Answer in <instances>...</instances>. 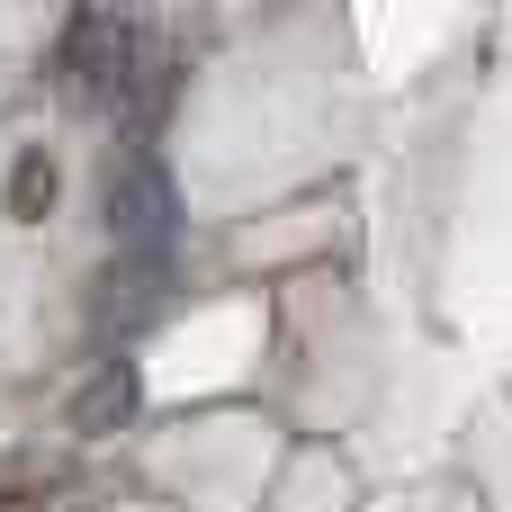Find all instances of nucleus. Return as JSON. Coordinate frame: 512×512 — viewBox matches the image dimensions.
Instances as JSON below:
<instances>
[{
	"label": "nucleus",
	"instance_id": "1",
	"mask_svg": "<svg viewBox=\"0 0 512 512\" xmlns=\"http://www.w3.org/2000/svg\"><path fill=\"white\" fill-rule=\"evenodd\" d=\"M99 198H108V234H117L126 252H162V234H171L180 207H171V180H162L153 153H108Z\"/></svg>",
	"mask_w": 512,
	"mask_h": 512
},
{
	"label": "nucleus",
	"instance_id": "2",
	"mask_svg": "<svg viewBox=\"0 0 512 512\" xmlns=\"http://www.w3.org/2000/svg\"><path fill=\"white\" fill-rule=\"evenodd\" d=\"M135 405H144L135 360H99V369H90V387L72 396V432H81V441H108V432H126V423H135Z\"/></svg>",
	"mask_w": 512,
	"mask_h": 512
},
{
	"label": "nucleus",
	"instance_id": "3",
	"mask_svg": "<svg viewBox=\"0 0 512 512\" xmlns=\"http://www.w3.org/2000/svg\"><path fill=\"white\" fill-rule=\"evenodd\" d=\"M45 216H54V153L27 144L9 162V225H45Z\"/></svg>",
	"mask_w": 512,
	"mask_h": 512
},
{
	"label": "nucleus",
	"instance_id": "4",
	"mask_svg": "<svg viewBox=\"0 0 512 512\" xmlns=\"http://www.w3.org/2000/svg\"><path fill=\"white\" fill-rule=\"evenodd\" d=\"M0 512H36V504H18V495H0Z\"/></svg>",
	"mask_w": 512,
	"mask_h": 512
}]
</instances>
